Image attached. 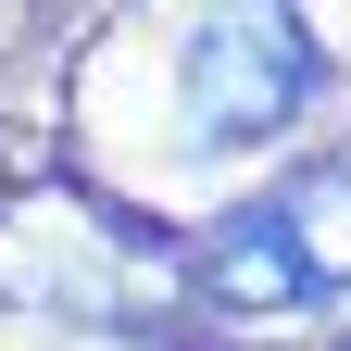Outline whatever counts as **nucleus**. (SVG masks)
Listing matches in <instances>:
<instances>
[{
    "mask_svg": "<svg viewBox=\"0 0 351 351\" xmlns=\"http://www.w3.org/2000/svg\"><path fill=\"white\" fill-rule=\"evenodd\" d=\"M176 88H189V125L213 151H263V138H289V125L314 113L326 51H314L301 13H213V25H189V51H176Z\"/></svg>",
    "mask_w": 351,
    "mask_h": 351,
    "instance_id": "f03ea898",
    "label": "nucleus"
},
{
    "mask_svg": "<svg viewBox=\"0 0 351 351\" xmlns=\"http://www.w3.org/2000/svg\"><path fill=\"white\" fill-rule=\"evenodd\" d=\"M201 289L226 314H301L351 289V163H289L201 239Z\"/></svg>",
    "mask_w": 351,
    "mask_h": 351,
    "instance_id": "f257e3e1",
    "label": "nucleus"
}]
</instances>
